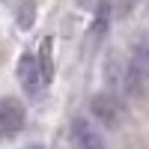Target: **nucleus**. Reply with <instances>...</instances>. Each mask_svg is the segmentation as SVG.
<instances>
[{
	"label": "nucleus",
	"mask_w": 149,
	"mask_h": 149,
	"mask_svg": "<svg viewBox=\"0 0 149 149\" xmlns=\"http://www.w3.org/2000/svg\"><path fill=\"white\" fill-rule=\"evenodd\" d=\"M146 74H149V66H146V42L140 39L134 45V54L125 66V93L131 98H140L143 95V86H146Z\"/></svg>",
	"instance_id": "nucleus-2"
},
{
	"label": "nucleus",
	"mask_w": 149,
	"mask_h": 149,
	"mask_svg": "<svg viewBox=\"0 0 149 149\" xmlns=\"http://www.w3.org/2000/svg\"><path fill=\"white\" fill-rule=\"evenodd\" d=\"M81 6L90 9V12H98L102 6H107V0H81Z\"/></svg>",
	"instance_id": "nucleus-6"
},
{
	"label": "nucleus",
	"mask_w": 149,
	"mask_h": 149,
	"mask_svg": "<svg viewBox=\"0 0 149 149\" xmlns=\"http://www.w3.org/2000/svg\"><path fill=\"white\" fill-rule=\"evenodd\" d=\"M24 104L18 98H0V137H15V134L24 128Z\"/></svg>",
	"instance_id": "nucleus-5"
},
{
	"label": "nucleus",
	"mask_w": 149,
	"mask_h": 149,
	"mask_svg": "<svg viewBox=\"0 0 149 149\" xmlns=\"http://www.w3.org/2000/svg\"><path fill=\"white\" fill-rule=\"evenodd\" d=\"M90 110H93L95 125L110 128V131L119 128V125H122V119H125V104H122L116 95H110V93H98V95H93Z\"/></svg>",
	"instance_id": "nucleus-1"
},
{
	"label": "nucleus",
	"mask_w": 149,
	"mask_h": 149,
	"mask_svg": "<svg viewBox=\"0 0 149 149\" xmlns=\"http://www.w3.org/2000/svg\"><path fill=\"white\" fill-rule=\"evenodd\" d=\"M24 149H45L42 143H30V146H24Z\"/></svg>",
	"instance_id": "nucleus-7"
},
{
	"label": "nucleus",
	"mask_w": 149,
	"mask_h": 149,
	"mask_svg": "<svg viewBox=\"0 0 149 149\" xmlns=\"http://www.w3.org/2000/svg\"><path fill=\"white\" fill-rule=\"evenodd\" d=\"M18 81H21V86H24V93H27V95H39V93H42L48 74H45L39 57H36L33 51L21 54V60H18Z\"/></svg>",
	"instance_id": "nucleus-3"
},
{
	"label": "nucleus",
	"mask_w": 149,
	"mask_h": 149,
	"mask_svg": "<svg viewBox=\"0 0 149 149\" xmlns=\"http://www.w3.org/2000/svg\"><path fill=\"white\" fill-rule=\"evenodd\" d=\"M72 140H74V149H107L102 128L86 116L72 119Z\"/></svg>",
	"instance_id": "nucleus-4"
}]
</instances>
